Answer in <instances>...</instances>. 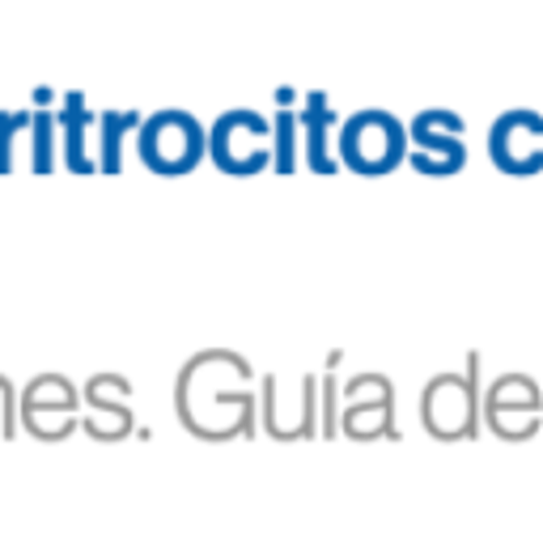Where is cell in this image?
Segmentation results:
<instances>
[{
  "label": "cell",
  "instance_id": "cell-1",
  "mask_svg": "<svg viewBox=\"0 0 543 560\" xmlns=\"http://www.w3.org/2000/svg\"><path fill=\"white\" fill-rule=\"evenodd\" d=\"M140 158L158 175H187L204 158V128L187 110H158L140 128Z\"/></svg>",
  "mask_w": 543,
  "mask_h": 560
},
{
  "label": "cell",
  "instance_id": "cell-2",
  "mask_svg": "<svg viewBox=\"0 0 543 560\" xmlns=\"http://www.w3.org/2000/svg\"><path fill=\"white\" fill-rule=\"evenodd\" d=\"M407 149L404 128L386 115V110H361L344 124V137H339V153L353 171L361 175H386L391 166H400Z\"/></svg>",
  "mask_w": 543,
  "mask_h": 560
},
{
  "label": "cell",
  "instance_id": "cell-3",
  "mask_svg": "<svg viewBox=\"0 0 543 560\" xmlns=\"http://www.w3.org/2000/svg\"><path fill=\"white\" fill-rule=\"evenodd\" d=\"M488 153L493 162L509 171V175H527L543 166V119L535 110H509L506 119L493 128L488 137Z\"/></svg>",
  "mask_w": 543,
  "mask_h": 560
}]
</instances>
